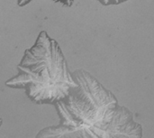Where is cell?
<instances>
[{
  "label": "cell",
  "mask_w": 154,
  "mask_h": 138,
  "mask_svg": "<svg viewBox=\"0 0 154 138\" xmlns=\"http://www.w3.org/2000/svg\"><path fill=\"white\" fill-rule=\"evenodd\" d=\"M79 87L55 105L60 124L35 138H142L143 127L115 95L83 69L72 72Z\"/></svg>",
  "instance_id": "obj_1"
},
{
  "label": "cell",
  "mask_w": 154,
  "mask_h": 138,
  "mask_svg": "<svg viewBox=\"0 0 154 138\" xmlns=\"http://www.w3.org/2000/svg\"><path fill=\"white\" fill-rule=\"evenodd\" d=\"M17 70V75L5 85L24 89L27 97L38 105L55 106L79 87L59 43L45 31H42L34 44L24 52Z\"/></svg>",
  "instance_id": "obj_2"
},
{
  "label": "cell",
  "mask_w": 154,
  "mask_h": 138,
  "mask_svg": "<svg viewBox=\"0 0 154 138\" xmlns=\"http://www.w3.org/2000/svg\"><path fill=\"white\" fill-rule=\"evenodd\" d=\"M32 1V0H17V3L19 6H24L29 3H31ZM52 1L55 3H61L65 6H71L74 2V0H52Z\"/></svg>",
  "instance_id": "obj_3"
},
{
  "label": "cell",
  "mask_w": 154,
  "mask_h": 138,
  "mask_svg": "<svg viewBox=\"0 0 154 138\" xmlns=\"http://www.w3.org/2000/svg\"><path fill=\"white\" fill-rule=\"evenodd\" d=\"M99 3H101L103 5H120L122 3H125L129 0H97Z\"/></svg>",
  "instance_id": "obj_4"
}]
</instances>
